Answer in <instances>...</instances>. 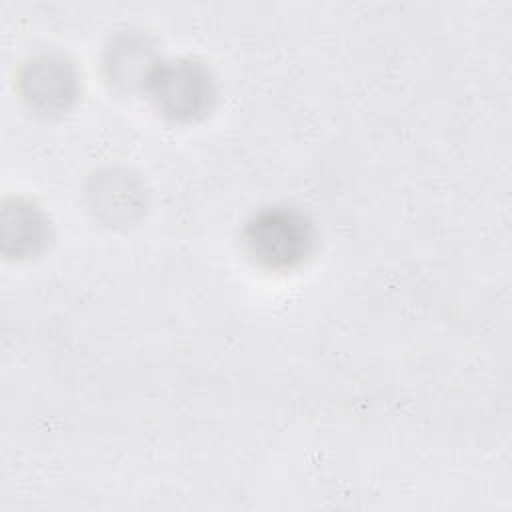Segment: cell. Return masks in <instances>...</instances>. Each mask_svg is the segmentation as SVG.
Returning a JSON list of instances; mask_svg holds the SVG:
<instances>
[{
	"instance_id": "cell-1",
	"label": "cell",
	"mask_w": 512,
	"mask_h": 512,
	"mask_svg": "<svg viewBox=\"0 0 512 512\" xmlns=\"http://www.w3.org/2000/svg\"><path fill=\"white\" fill-rule=\"evenodd\" d=\"M310 218L288 204H272L258 210L244 228L248 256L262 268L282 272L302 264L314 248Z\"/></svg>"
},
{
	"instance_id": "cell-2",
	"label": "cell",
	"mask_w": 512,
	"mask_h": 512,
	"mask_svg": "<svg viewBox=\"0 0 512 512\" xmlns=\"http://www.w3.org/2000/svg\"><path fill=\"white\" fill-rule=\"evenodd\" d=\"M144 90L160 114L178 122L204 116L214 102L210 72L194 60L158 62Z\"/></svg>"
},
{
	"instance_id": "cell-3",
	"label": "cell",
	"mask_w": 512,
	"mask_h": 512,
	"mask_svg": "<svg viewBox=\"0 0 512 512\" xmlns=\"http://www.w3.org/2000/svg\"><path fill=\"white\" fill-rule=\"evenodd\" d=\"M22 92L30 106L42 112H60L76 98V74L68 60L54 54H44L26 64L22 78Z\"/></svg>"
},
{
	"instance_id": "cell-4",
	"label": "cell",
	"mask_w": 512,
	"mask_h": 512,
	"mask_svg": "<svg viewBox=\"0 0 512 512\" xmlns=\"http://www.w3.org/2000/svg\"><path fill=\"white\" fill-rule=\"evenodd\" d=\"M46 236L48 222L36 206L24 200H14L12 204L6 202L2 214V240L6 252L16 256L34 254L42 248Z\"/></svg>"
},
{
	"instance_id": "cell-5",
	"label": "cell",
	"mask_w": 512,
	"mask_h": 512,
	"mask_svg": "<svg viewBox=\"0 0 512 512\" xmlns=\"http://www.w3.org/2000/svg\"><path fill=\"white\" fill-rule=\"evenodd\" d=\"M90 194L98 212L106 214L110 222L130 220V214L142 206L140 184L130 174L118 170L102 174Z\"/></svg>"
},
{
	"instance_id": "cell-6",
	"label": "cell",
	"mask_w": 512,
	"mask_h": 512,
	"mask_svg": "<svg viewBox=\"0 0 512 512\" xmlns=\"http://www.w3.org/2000/svg\"><path fill=\"white\" fill-rule=\"evenodd\" d=\"M158 62L150 60V50L138 38H124L114 44L110 56V70L118 82H140L146 86L152 70Z\"/></svg>"
}]
</instances>
